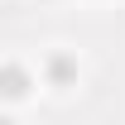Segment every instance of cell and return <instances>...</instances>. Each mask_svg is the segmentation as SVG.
<instances>
[{
	"label": "cell",
	"mask_w": 125,
	"mask_h": 125,
	"mask_svg": "<svg viewBox=\"0 0 125 125\" xmlns=\"http://www.w3.org/2000/svg\"><path fill=\"white\" fill-rule=\"evenodd\" d=\"M39 92V67H29L24 58H0V111L29 106Z\"/></svg>",
	"instance_id": "cell-2"
},
{
	"label": "cell",
	"mask_w": 125,
	"mask_h": 125,
	"mask_svg": "<svg viewBox=\"0 0 125 125\" xmlns=\"http://www.w3.org/2000/svg\"><path fill=\"white\" fill-rule=\"evenodd\" d=\"M0 125H19V120H15V115H10V111H0Z\"/></svg>",
	"instance_id": "cell-3"
},
{
	"label": "cell",
	"mask_w": 125,
	"mask_h": 125,
	"mask_svg": "<svg viewBox=\"0 0 125 125\" xmlns=\"http://www.w3.org/2000/svg\"><path fill=\"white\" fill-rule=\"evenodd\" d=\"M39 87H48L53 96H72L82 87V58L77 48H48L39 58Z\"/></svg>",
	"instance_id": "cell-1"
}]
</instances>
